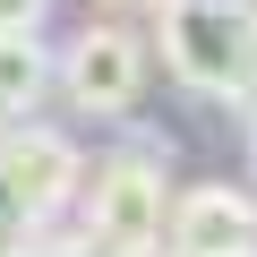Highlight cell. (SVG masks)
Segmentation results:
<instances>
[{
	"mask_svg": "<svg viewBox=\"0 0 257 257\" xmlns=\"http://www.w3.org/2000/svg\"><path fill=\"white\" fill-rule=\"evenodd\" d=\"M155 9V43L163 52V77L197 103H231L248 111L257 103V26L231 9V0H146Z\"/></svg>",
	"mask_w": 257,
	"mask_h": 257,
	"instance_id": "1",
	"label": "cell"
},
{
	"mask_svg": "<svg viewBox=\"0 0 257 257\" xmlns=\"http://www.w3.org/2000/svg\"><path fill=\"white\" fill-rule=\"evenodd\" d=\"M69 206H77V231H86V240H103L111 257H163L172 180H163L155 146H120V155H94Z\"/></svg>",
	"mask_w": 257,
	"mask_h": 257,
	"instance_id": "2",
	"label": "cell"
},
{
	"mask_svg": "<svg viewBox=\"0 0 257 257\" xmlns=\"http://www.w3.org/2000/svg\"><path fill=\"white\" fill-rule=\"evenodd\" d=\"M146 69H155L146 35L120 26V18L77 26V35L52 52V86H60L86 120H128V111H138V94H146Z\"/></svg>",
	"mask_w": 257,
	"mask_h": 257,
	"instance_id": "3",
	"label": "cell"
},
{
	"mask_svg": "<svg viewBox=\"0 0 257 257\" xmlns=\"http://www.w3.org/2000/svg\"><path fill=\"white\" fill-rule=\"evenodd\" d=\"M0 180L18 189V206L52 231V214L77 197V180H86V155L60 138V128H43V120H9L0 128Z\"/></svg>",
	"mask_w": 257,
	"mask_h": 257,
	"instance_id": "4",
	"label": "cell"
},
{
	"mask_svg": "<svg viewBox=\"0 0 257 257\" xmlns=\"http://www.w3.org/2000/svg\"><path fill=\"white\" fill-rule=\"evenodd\" d=\"M248 223H257L248 189H231V180L180 189L163 214V257H248Z\"/></svg>",
	"mask_w": 257,
	"mask_h": 257,
	"instance_id": "5",
	"label": "cell"
},
{
	"mask_svg": "<svg viewBox=\"0 0 257 257\" xmlns=\"http://www.w3.org/2000/svg\"><path fill=\"white\" fill-rule=\"evenodd\" d=\"M52 94V43L43 35H0V120H35Z\"/></svg>",
	"mask_w": 257,
	"mask_h": 257,
	"instance_id": "6",
	"label": "cell"
},
{
	"mask_svg": "<svg viewBox=\"0 0 257 257\" xmlns=\"http://www.w3.org/2000/svg\"><path fill=\"white\" fill-rule=\"evenodd\" d=\"M35 240H43V223L18 206V189H9V180H0V257H9V248H35Z\"/></svg>",
	"mask_w": 257,
	"mask_h": 257,
	"instance_id": "7",
	"label": "cell"
},
{
	"mask_svg": "<svg viewBox=\"0 0 257 257\" xmlns=\"http://www.w3.org/2000/svg\"><path fill=\"white\" fill-rule=\"evenodd\" d=\"M52 0H0V35H43Z\"/></svg>",
	"mask_w": 257,
	"mask_h": 257,
	"instance_id": "8",
	"label": "cell"
},
{
	"mask_svg": "<svg viewBox=\"0 0 257 257\" xmlns=\"http://www.w3.org/2000/svg\"><path fill=\"white\" fill-rule=\"evenodd\" d=\"M35 257H111V248L86 240V231H69V240H35Z\"/></svg>",
	"mask_w": 257,
	"mask_h": 257,
	"instance_id": "9",
	"label": "cell"
},
{
	"mask_svg": "<svg viewBox=\"0 0 257 257\" xmlns=\"http://www.w3.org/2000/svg\"><path fill=\"white\" fill-rule=\"evenodd\" d=\"M248 163H257V103H248Z\"/></svg>",
	"mask_w": 257,
	"mask_h": 257,
	"instance_id": "10",
	"label": "cell"
},
{
	"mask_svg": "<svg viewBox=\"0 0 257 257\" xmlns=\"http://www.w3.org/2000/svg\"><path fill=\"white\" fill-rule=\"evenodd\" d=\"M94 9H146V0H94Z\"/></svg>",
	"mask_w": 257,
	"mask_h": 257,
	"instance_id": "11",
	"label": "cell"
},
{
	"mask_svg": "<svg viewBox=\"0 0 257 257\" xmlns=\"http://www.w3.org/2000/svg\"><path fill=\"white\" fill-rule=\"evenodd\" d=\"M231 9H240V18H248V26H257V0H231Z\"/></svg>",
	"mask_w": 257,
	"mask_h": 257,
	"instance_id": "12",
	"label": "cell"
},
{
	"mask_svg": "<svg viewBox=\"0 0 257 257\" xmlns=\"http://www.w3.org/2000/svg\"><path fill=\"white\" fill-rule=\"evenodd\" d=\"M248 257H257V223H248Z\"/></svg>",
	"mask_w": 257,
	"mask_h": 257,
	"instance_id": "13",
	"label": "cell"
},
{
	"mask_svg": "<svg viewBox=\"0 0 257 257\" xmlns=\"http://www.w3.org/2000/svg\"><path fill=\"white\" fill-rule=\"evenodd\" d=\"M9 257H35V248H9Z\"/></svg>",
	"mask_w": 257,
	"mask_h": 257,
	"instance_id": "14",
	"label": "cell"
}]
</instances>
